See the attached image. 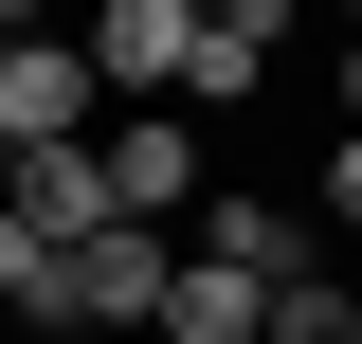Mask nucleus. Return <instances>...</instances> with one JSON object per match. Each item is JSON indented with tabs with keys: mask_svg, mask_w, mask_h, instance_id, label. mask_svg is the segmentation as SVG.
I'll return each instance as SVG.
<instances>
[{
	"mask_svg": "<svg viewBox=\"0 0 362 344\" xmlns=\"http://www.w3.org/2000/svg\"><path fill=\"white\" fill-rule=\"evenodd\" d=\"M181 254H218V272H254V290H290L326 236H308V200H272V164H218L199 200H181Z\"/></svg>",
	"mask_w": 362,
	"mask_h": 344,
	"instance_id": "nucleus-1",
	"label": "nucleus"
},
{
	"mask_svg": "<svg viewBox=\"0 0 362 344\" xmlns=\"http://www.w3.org/2000/svg\"><path fill=\"white\" fill-rule=\"evenodd\" d=\"M90 181H109V217H163V236H181V200L218 181V127H181V109H109V127H90Z\"/></svg>",
	"mask_w": 362,
	"mask_h": 344,
	"instance_id": "nucleus-2",
	"label": "nucleus"
},
{
	"mask_svg": "<svg viewBox=\"0 0 362 344\" xmlns=\"http://www.w3.org/2000/svg\"><path fill=\"white\" fill-rule=\"evenodd\" d=\"M163 272H181V236H163V217L73 236V254H54V344H73V326H145V308H163Z\"/></svg>",
	"mask_w": 362,
	"mask_h": 344,
	"instance_id": "nucleus-3",
	"label": "nucleus"
},
{
	"mask_svg": "<svg viewBox=\"0 0 362 344\" xmlns=\"http://www.w3.org/2000/svg\"><path fill=\"white\" fill-rule=\"evenodd\" d=\"M54 37L90 55V91H109V109H163V91H181V37H199V18H181V0H73Z\"/></svg>",
	"mask_w": 362,
	"mask_h": 344,
	"instance_id": "nucleus-4",
	"label": "nucleus"
},
{
	"mask_svg": "<svg viewBox=\"0 0 362 344\" xmlns=\"http://www.w3.org/2000/svg\"><path fill=\"white\" fill-rule=\"evenodd\" d=\"M109 127V91H90L73 37H0V145H90Z\"/></svg>",
	"mask_w": 362,
	"mask_h": 344,
	"instance_id": "nucleus-5",
	"label": "nucleus"
},
{
	"mask_svg": "<svg viewBox=\"0 0 362 344\" xmlns=\"http://www.w3.org/2000/svg\"><path fill=\"white\" fill-rule=\"evenodd\" d=\"M272 37H290V18H199V37H181V127H254L272 109Z\"/></svg>",
	"mask_w": 362,
	"mask_h": 344,
	"instance_id": "nucleus-6",
	"label": "nucleus"
},
{
	"mask_svg": "<svg viewBox=\"0 0 362 344\" xmlns=\"http://www.w3.org/2000/svg\"><path fill=\"white\" fill-rule=\"evenodd\" d=\"M254 308H272L254 272H218V254H181V272H163V308H145V344H254Z\"/></svg>",
	"mask_w": 362,
	"mask_h": 344,
	"instance_id": "nucleus-7",
	"label": "nucleus"
},
{
	"mask_svg": "<svg viewBox=\"0 0 362 344\" xmlns=\"http://www.w3.org/2000/svg\"><path fill=\"white\" fill-rule=\"evenodd\" d=\"M0 200L37 217L54 254H73V236H109V181H90V145H18V181H0Z\"/></svg>",
	"mask_w": 362,
	"mask_h": 344,
	"instance_id": "nucleus-8",
	"label": "nucleus"
},
{
	"mask_svg": "<svg viewBox=\"0 0 362 344\" xmlns=\"http://www.w3.org/2000/svg\"><path fill=\"white\" fill-rule=\"evenodd\" d=\"M254 344H362V272H326V254H308L290 290L254 308Z\"/></svg>",
	"mask_w": 362,
	"mask_h": 344,
	"instance_id": "nucleus-9",
	"label": "nucleus"
},
{
	"mask_svg": "<svg viewBox=\"0 0 362 344\" xmlns=\"http://www.w3.org/2000/svg\"><path fill=\"white\" fill-rule=\"evenodd\" d=\"M0 308H18V326H54V236H37L18 200H0Z\"/></svg>",
	"mask_w": 362,
	"mask_h": 344,
	"instance_id": "nucleus-10",
	"label": "nucleus"
},
{
	"mask_svg": "<svg viewBox=\"0 0 362 344\" xmlns=\"http://www.w3.org/2000/svg\"><path fill=\"white\" fill-rule=\"evenodd\" d=\"M308 236H362V127H326V164H308Z\"/></svg>",
	"mask_w": 362,
	"mask_h": 344,
	"instance_id": "nucleus-11",
	"label": "nucleus"
},
{
	"mask_svg": "<svg viewBox=\"0 0 362 344\" xmlns=\"http://www.w3.org/2000/svg\"><path fill=\"white\" fill-rule=\"evenodd\" d=\"M326 127H362V37H344V73H326Z\"/></svg>",
	"mask_w": 362,
	"mask_h": 344,
	"instance_id": "nucleus-12",
	"label": "nucleus"
},
{
	"mask_svg": "<svg viewBox=\"0 0 362 344\" xmlns=\"http://www.w3.org/2000/svg\"><path fill=\"white\" fill-rule=\"evenodd\" d=\"M54 18H73V0H0V37H54Z\"/></svg>",
	"mask_w": 362,
	"mask_h": 344,
	"instance_id": "nucleus-13",
	"label": "nucleus"
},
{
	"mask_svg": "<svg viewBox=\"0 0 362 344\" xmlns=\"http://www.w3.org/2000/svg\"><path fill=\"white\" fill-rule=\"evenodd\" d=\"M181 18H290V0H181Z\"/></svg>",
	"mask_w": 362,
	"mask_h": 344,
	"instance_id": "nucleus-14",
	"label": "nucleus"
},
{
	"mask_svg": "<svg viewBox=\"0 0 362 344\" xmlns=\"http://www.w3.org/2000/svg\"><path fill=\"white\" fill-rule=\"evenodd\" d=\"M0 181H18V145H0Z\"/></svg>",
	"mask_w": 362,
	"mask_h": 344,
	"instance_id": "nucleus-15",
	"label": "nucleus"
},
{
	"mask_svg": "<svg viewBox=\"0 0 362 344\" xmlns=\"http://www.w3.org/2000/svg\"><path fill=\"white\" fill-rule=\"evenodd\" d=\"M344 37H362V0H344Z\"/></svg>",
	"mask_w": 362,
	"mask_h": 344,
	"instance_id": "nucleus-16",
	"label": "nucleus"
}]
</instances>
